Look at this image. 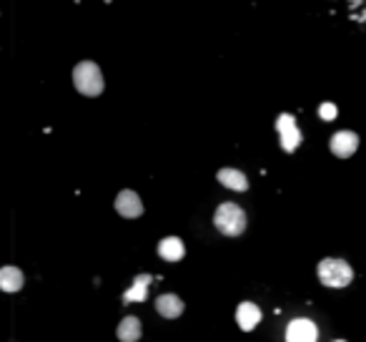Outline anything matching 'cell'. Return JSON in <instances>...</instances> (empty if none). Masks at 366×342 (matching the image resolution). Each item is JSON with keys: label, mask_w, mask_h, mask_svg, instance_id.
<instances>
[{"label": "cell", "mask_w": 366, "mask_h": 342, "mask_svg": "<svg viewBox=\"0 0 366 342\" xmlns=\"http://www.w3.org/2000/svg\"><path fill=\"white\" fill-rule=\"evenodd\" d=\"M213 224L221 235L226 237H238L246 232V211L234 202L218 204L216 214H213Z\"/></svg>", "instance_id": "1"}, {"label": "cell", "mask_w": 366, "mask_h": 342, "mask_svg": "<svg viewBox=\"0 0 366 342\" xmlns=\"http://www.w3.org/2000/svg\"><path fill=\"white\" fill-rule=\"evenodd\" d=\"M73 83L83 96L103 94V73L93 61H83L73 68Z\"/></svg>", "instance_id": "2"}, {"label": "cell", "mask_w": 366, "mask_h": 342, "mask_svg": "<svg viewBox=\"0 0 366 342\" xmlns=\"http://www.w3.org/2000/svg\"><path fill=\"white\" fill-rule=\"evenodd\" d=\"M319 279L326 287H346L354 279V269L349 267V262L329 257V260L319 262Z\"/></svg>", "instance_id": "3"}, {"label": "cell", "mask_w": 366, "mask_h": 342, "mask_svg": "<svg viewBox=\"0 0 366 342\" xmlns=\"http://www.w3.org/2000/svg\"><path fill=\"white\" fill-rule=\"evenodd\" d=\"M276 128H279L281 136V149L284 151H296L298 144H301V131L296 126V119L291 114H281L276 119Z\"/></svg>", "instance_id": "4"}, {"label": "cell", "mask_w": 366, "mask_h": 342, "mask_svg": "<svg viewBox=\"0 0 366 342\" xmlns=\"http://www.w3.org/2000/svg\"><path fill=\"white\" fill-rule=\"evenodd\" d=\"M319 329L317 325L306 320V317H296L286 327V342H317Z\"/></svg>", "instance_id": "5"}, {"label": "cell", "mask_w": 366, "mask_h": 342, "mask_svg": "<svg viewBox=\"0 0 366 342\" xmlns=\"http://www.w3.org/2000/svg\"><path fill=\"white\" fill-rule=\"evenodd\" d=\"M116 211H119L121 216H125V219H136V216H141L143 214L141 197H138L136 191L123 189L119 197H116Z\"/></svg>", "instance_id": "6"}, {"label": "cell", "mask_w": 366, "mask_h": 342, "mask_svg": "<svg viewBox=\"0 0 366 342\" xmlns=\"http://www.w3.org/2000/svg\"><path fill=\"white\" fill-rule=\"evenodd\" d=\"M331 154L339 158H349L359 149V136L354 131H339L331 136Z\"/></svg>", "instance_id": "7"}, {"label": "cell", "mask_w": 366, "mask_h": 342, "mask_svg": "<svg viewBox=\"0 0 366 342\" xmlns=\"http://www.w3.org/2000/svg\"><path fill=\"white\" fill-rule=\"evenodd\" d=\"M155 310L161 312V317H166V320H176V317L183 315L186 304H183V299L178 295H161L155 299Z\"/></svg>", "instance_id": "8"}, {"label": "cell", "mask_w": 366, "mask_h": 342, "mask_svg": "<svg viewBox=\"0 0 366 342\" xmlns=\"http://www.w3.org/2000/svg\"><path fill=\"white\" fill-rule=\"evenodd\" d=\"M236 322H238V327H241L243 332H251V329H254L256 325L261 322V310H259V304H254V302H241V304H238V310H236Z\"/></svg>", "instance_id": "9"}, {"label": "cell", "mask_w": 366, "mask_h": 342, "mask_svg": "<svg viewBox=\"0 0 366 342\" xmlns=\"http://www.w3.org/2000/svg\"><path fill=\"white\" fill-rule=\"evenodd\" d=\"M216 177H218V184H224L226 189H234V191H246L248 189L246 174L238 171V169H221Z\"/></svg>", "instance_id": "10"}, {"label": "cell", "mask_w": 366, "mask_h": 342, "mask_svg": "<svg viewBox=\"0 0 366 342\" xmlns=\"http://www.w3.org/2000/svg\"><path fill=\"white\" fill-rule=\"evenodd\" d=\"M158 254H161L166 262H181L183 254H186V247H183V241H181L178 237H166V239L158 244Z\"/></svg>", "instance_id": "11"}, {"label": "cell", "mask_w": 366, "mask_h": 342, "mask_svg": "<svg viewBox=\"0 0 366 342\" xmlns=\"http://www.w3.org/2000/svg\"><path fill=\"white\" fill-rule=\"evenodd\" d=\"M143 335V327H141V320L133 315L123 317V322L119 325V340L121 342H138Z\"/></svg>", "instance_id": "12"}, {"label": "cell", "mask_w": 366, "mask_h": 342, "mask_svg": "<svg viewBox=\"0 0 366 342\" xmlns=\"http://www.w3.org/2000/svg\"><path fill=\"white\" fill-rule=\"evenodd\" d=\"M23 272L18 267H3L0 269V290L3 292H18L23 287Z\"/></svg>", "instance_id": "13"}, {"label": "cell", "mask_w": 366, "mask_h": 342, "mask_svg": "<svg viewBox=\"0 0 366 342\" xmlns=\"http://www.w3.org/2000/svg\"><path fill=\"white\" fill-rule=\"evenodd\" d=\"M151 285V274H138L133 287L123 295V302H143L146 299V287Z\"/></svg>", "instance_id": "14"}, {"label": "cell", "mask_w": 366, "mask_h": 342, "mask_svg": "<svg viewBox=\"0 0 366 342\" xmlns=\"http://www.w3.org/2000/svg\"><path fill=\"white\" fill-rule=\"evenodd\" d=\"M319 116H321L323 121H334L336 119V106L334 103H321V106H319Z\"/></svg>", "instance_id": "15"}, {"label": "cell", "mask_w": 366, "mask_h": 342, "mask_svg": "<svg viewBox=\"0 0 366 342\" xmlns=\"http://www.w3.org/2000/svg\"><path fill=\"white\" fill-rule=\"evenodd\" d=\"M336 342H344V340H336Z\"/></svg>", "instance_id": "16"}]
</instances>
